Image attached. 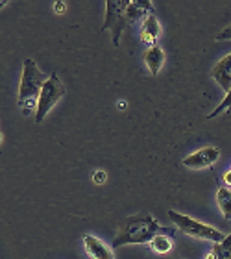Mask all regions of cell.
<instances>
[{
  "label": "cell",
  "mask_w": 231,
  "mask_h": 259,
  "mask_svg": "<svg viewBox=\"0 0 231 259\" xmlns=\"http://www.w3.org/2000/svg\"><path fill=\"white\" fill-rule=\"evenodd\" d=\"M168 233L172 235L170 228L159 226V222L152 215H133L124 221L118 237L113 241V248L124 246V244H150L156 235Z\"/></svg>",
  "instance_id": "obj_1"
},
{
  "label": "cell",
  "mask_w": 231,
  "mask_h": 259,
  "mask_svg": "<svg viewBox=\"0 0 231 259\" xmlns=\"http://www.w3.org/2000/svg\"><path fill=\"white\" fill-rule=\"evenodd\" d=\"M168 219L176 224L177 230H181L189 237L204 239V241H211V243H220L222 239L226 237V235L222 232H218L216 228L207 226L204 222L194 221L191 217L181 215V213H177V211H174V209H168Z\"/></svg>",
  "instance_id": "obj_2"
},
{
  "label": "cell",
  "mask_w": 231,
  "mask_h": 259,
  "mask_svg": "<svg viewBox=\"0 0 231 259\" xmlns=\"http://www.w3.org/2000/svg\"><path fill=\"white\" fill-rule=\"evenodd\" d=\"M50 76H47L43 70L39 69L37 63L33 60H24L22 65V76H21V85H19V102H26L32 98H37L43 85L47 83Z\"/></svg>",
  "instance_id": "obj_3"
},
{
  "label": "cell",
  "mask_w": 231,
  "mask_h": 259,
  "mask_svg": "<svg viewBox=\"0 0 231 259\" xmlns=\"http://www.w3.org/2000/svg\"><path fill=\"white\" fill-rule=\"evenodd\" d=\"M65 93H67V89H65L63 81L59 80L58 72H52L37 97V106H35V122L37 124L43 122L50 109L65 97Z\"/></svg>",
  "instance_id": "obj_4"
},
{
  "label": "cell",
  "mask_w": 231,
  "mask_h": 259,
  "mask_svg": "<svg viewBox=\"0 0 231 259\" xmlns=\"http://www.w3.org/2000/svg\"><path fill=\"white\" fill-rule=\"evenodd\" d=\"M128 4L129 0H108L106 2V19H104L102 30H109L111 37H113V45L118 47L120 45V35L129 24L128 21Z\"/></svg>",
  "instance_id": "obj_5"
},
{
  "label": "cell",
  "mask_w": 231,
  "mask_h": 259,
  "mask_svg": "<svg viewBox=\"0 0 231 259\" xmlns=\"http://www.w3.org/2000/svg\"><path fill=\"white\" fill-rule=\"evenodd\" d=\"M218 159H220V150H218L216 146H205L202 150H196L194 154L187 156L181 163H183V167L196 170V168L213 167Z\"/></svg>",
  "instance_id": "obj_6"
},
{
  "label": "cell",
  "mask_w": 231,
  "mask_h": 259,
  "mask_svg": "<svg viewBox=\"0 0 231 259\" xmlns=\"http://www.w3.org/2000/svg\"><path fill=\"white\" fill-rule=\"evenodd\" d=\"M83 246L91 259H115L113 246H108L95 235H83Z\"/></svg>",
  "instance_id": "obj_7"
},
{
  "label": "cell",
  "mask_w": 231,
  "mask_h": 259,
  "mask_svg": "<svg viewBox=\"0 0 231 259\" xmlns=\"http://www.w3.org/2000/svg\"><path fill=\"white\" fill-rule=\"evenodd\" d=\"M211 76H213V80L220 85L222 91H226V93L229 91L231 89V54L224 56V58L213 67Z\"/></svg>",
  "instance_id": "obj_8"
},
{
  "label": "cell",
  "mask_w": 231,
  "mask_h": 259,
  "mask_svg": "<svg viewBox=\"0 0 231 259\" xmlns=\"http://www.w3.org/2000/svg\"><path fill=\"white\" fill-rule=\"evenodd\" d=\"M159 33H161V26H159V21H157V17L154 15V11H152L150 15L145 19V24L141 28V39H143V43L150 45H157V37H159Z\"/></svg>",
  "instance_id": "obj_9"
},
{
  "label": "cell",
  "mask_w": 231,
  "mask_h": 259,
  "mask_svg": "<svg viewBox=\"0 0 231 259\" xmlns=\"http://www.w3.org/2000/svg\"><path fill=\"white\" fill-rule=\"evenodd\" d=\"M145 63H146V67H148V70H150L152 76L159 74V70H161L163 63H165V52H163V49L159 45H154V47H150V49L146 50Z\"/></svg>",
  "instance_id": "obj_10"
},
{
  "label": "cell",
  "mask_w": 231,
  "mask_h": 259,
  "mask_svg": "<svg viewBox=\"0 0 231 259\" xmlns=\"http://www.w3.org/2000/svg\"><path fill=\"white\" fill-rule=\"evenodd\" d=\"M152 10H154L152 2H146V0H129L128 10H126L129 24H133L135 21H139L141 17H148L152 13Z\"/></svg>",
  "instance_id": "obj_11"
},
{
  "label": "cell",
  "mask_w": 231,
  "mask_h": 259,
  "mask_svg": "<svg viewBox=\"0 0 231 259\" xmlns=\"http://www.w3.org/2000/svg\"><path fill=\"white\" fill-rule=\"evenodd\" d=\"M216 204L220 207L222 215L226 217V221L231 219V189L224 187V185H218L216 189Z\"/></svg>",
  "instance_id": "obj_12"
},
{
  "label": "cell",
  "mask_w": 231,
  "mask_h": 259,
  "mask_svg": "<svg viewBox=\"0 0 231 259\" xmlns=\"http://www.w3.org/2000/svg\"><path fill=\"white\" fill-rule=\"evenodd\" d=\"M205 259H231V233L222 239L220 243H215Z\"/></svg>",
  "instance_id": "obj_13"
},
{
  "label": "cell",
  "mask_w": 231,
  "mask_h": 259,
  "mask_svg": "<svg viewBox=\"0 0 231 259\" xmlns=\"http://www.w3.org/2000/svg\"><path fill=\"white\" fill-rule=\"evenodd\" d=\"M150 244H152V250H154L156 254H167V252H170L174 246L172 235H168V233H159V235L154 237V241H152Z\"/></svg>",
  "instance_id": "obj_14"
},
{
  "label": "cell",
  "mask_w": 231,
  "mask_h": 259,
  "mask_svg": "<svg viewBox=\"0 0 231 259\" xmlns=\"http://www.w3.org/2000/svg\"><path fill=\"white\" fill-rule=\"evenodd\" d=\"M231 113V89L226 93V97H224V100H222L218 106H216V109L213 111V113H209L207 115V119H215V117H218L220 113Z\"/></svg>",
  "instance_id": "obj_15"
},
{
  "label": "cell",
  "mask_w": 231,
  "mask_h": 259,
  "mask_svg": "<svg viewBox=\"0 0 231 259\" xmlns=\"http://www.w3.org/2000/svg\"><path fill=\"white\" fill-rule=\"evenodd\" d=\"M216 41H231V24L226 28V30H222V32L216 35Z\"/></svg>",
  "instance_id": "obj_16"
},
{
  "label": "cell",
  "mask_w": 231,
  "mask_h": 259,
  "mask_svg": "<svg viewBox=\"0 0 231 259\" xmlns=\"http://www.w3.org/2000/svg\"><path fill=\"white\" fill-rule=\"evenodd\" d=\"M104 180H106V172H104V170H98V172L95 174L93 182H95V184H104Z\"/></svg>",
  "instance_id": "obj_17"
},
{
  "label": "cell",
  "mask_w": 231,
  "mask_h": 259,
  "mask_svg": "<svg viewBox=\"0 0 231 259\" xmlns=\"http://www.w3.org/2000/svg\"><path fill=\"white\" fill-rule=\"evenodd\" d=\"M56 11H58V13H65V8H67V4H65V2H56Z\"/></svg>",
  "instance_id": "obj_18"
},
{
  "label": "cell",
  "mask_w": 231,
  "mask_h": 259,
  "mask_svg": "<svg viewBox=\"0 0 231 259\" xmlns=\"http://www.w3.org/2000/svg\"><path fill=\"white\" fill-rule=\"evenodd\" d=\"M224 180H226V185H231V170L224 174Z\"/></svg>",
  "instance_id": "obj_19"
}]
</instances>
